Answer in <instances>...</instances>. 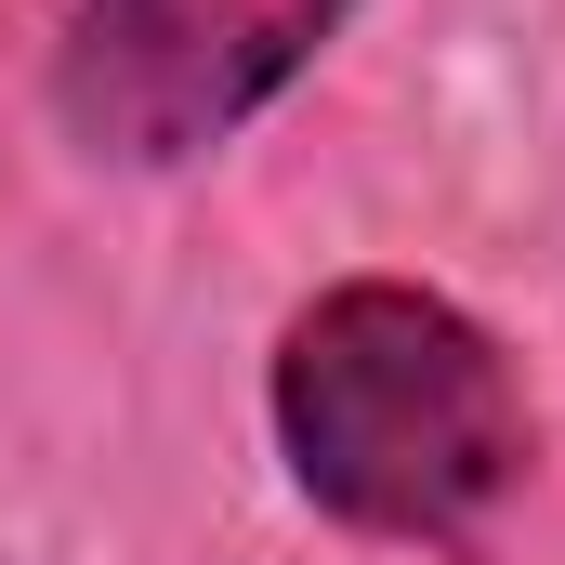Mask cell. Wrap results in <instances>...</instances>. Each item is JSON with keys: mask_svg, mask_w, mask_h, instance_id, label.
<instances>
[{"mask_svg": "<svg viewBox=\"0 0 565 565\" xmlns=\"http://www.w3.org/2000/svg\"><path fill=\"white\" fill-rule=\"evenodd\" d=\"M342 26H355V0H66L40 93L93 171H198Z\"/></svg>", "mask_w": 565, "mask_h": 565, "instance_id": "cell-2", "label": "cell"}, {"mask_svg": "<svg viewBox=\"0 0 565 565\" xmlns=\"http://www.w3.org/2000/svg\"><path fill=\"white\" fill-rule=\"evenodd\" d=\"M264 422L289 487L355 540H473L540 473L513 342L422 277H329L277 329Z\"/></svg>", "mask_w": 565, "mask_h": 565, "instance_id": "cell-1", "label": "cell"}]
</instances>
